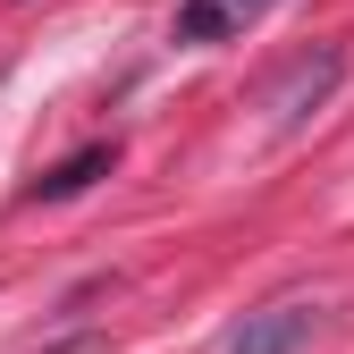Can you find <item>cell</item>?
<instances>
[{"label":"cell","mask_w":354,"mask_h":354,"mask_svg":"<svg viewBox=\"0 0 354 354\" xmlns=\"http://www.w3.org/2000/svg\"><path fill=\"white\" fill-rule=\"evenodd\" d=\"M337 76H346V51H337V42H313V51H304L279 84H270V118L279 127H295V118H313L329 93H337Z\"/></svg>","instance_id":"1"},{"label":"cell","mask_w":354,"mask_h":354,"mask_svg":"<svg viewBox=\"0 0 354 354\" xmlns=\"http://www.w3.org/2000/svg\"><path fill=\"white\" fill-rule=\"evenodd\" d=\"M110 160H118V144H84V152H68L59 169H42L34 186H26V203H68V194H84V186H93Z\"/></svg>","instance_id":"4"},{"label":"cell","mask_w":354,"mask_h":354,"mask_svg":"<svg viewBox=\"0 0 354 354\" xmlns=\"http://www.w3.org/2000/svg\"><path fill=\"white\" fill-rule=\"evenodd\" d=\"M261 9H270V0H186V9H177V42H228Z\"/></svg>","instance_id":"3"},{"label":"cell","mask_w":354,"mask_h":354,"mask_svg":"<svg viewBox=\"0 0 354 354\" xmlns=\"http://www.w3.org/2000/svg\"><path fill=\"white\" fill-rule=\"evenodd\" d=\"M321 329V304H261L245 313V329L228 337V354H304Z\"/></svg>","instance_id":"2"}]
</instances>
